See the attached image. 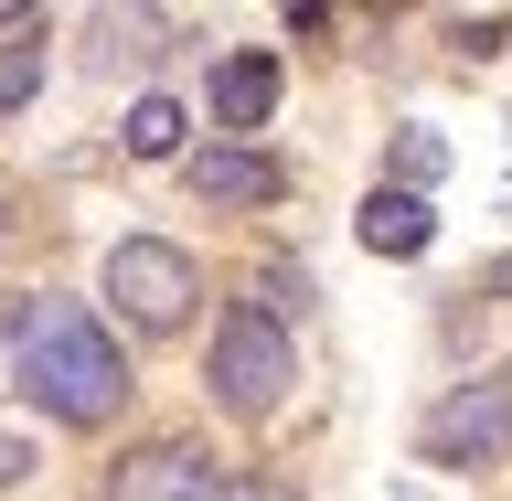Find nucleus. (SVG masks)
<instances>
[{"mask_svg": "<svg viewBox=\"0 0 512 501\" xmlns=\"http://www.w3.org/2000/svg\"><path fill=\"white\" fill-rule=\"evenodd\" d=\"M22 395L43 416H64V427H96V416H118L128 363H118V342H107L86 310L43 299V310H22Z\"/></svg>", "mask_w": 512, "mask_h": 501, "instance_id": "f257e3e1", "label": "nucleus"}, {"mask_svg": "<svg viewBox=\"0 0 512 501\" xmlns=\"http://www.w3.org/2000/svg\"><path fill=\"white\" fill-rule=\"evenodd\" d=\"M214 406L224 416H278L288 406V384H299V352H288V331L278 320H256V310H235L214 331Z\"/></svg>", "mask_w": 512, "mask_h": 501, "instance_id": "f03ea898", "label": "nucleus"}, {"mask_svg": "<svg viewBox=\"0 0 512 501\" xmlns=\"http://www.w3.org/2000/svg\"><path fill=\"white\" fill-rule=\"evenodd\" d=\"M107 299H118V320H139V331H182L192 299H203V278H192V256H182V246L128 235V246L107 256Z\"/></svg>", "mask_w": 512, "mask_h": 501, "instance_id": "7ed1b4c3", "label": "nucleus"}, {"mask_svg": "<svg viewBox=\"0 0 512 501\" xmlns=\"http://www.w3.org/2000/svg\"><path fill=\"white\" fill-rule=\"evenodd\" d=\"M107 501H235V480L203 448H139V459H118Z\"/></svg>", "mask_w": 512, "mask_h": 501, "instance_id": "20e7f679", "label": "nucleus"}, {"mask_svg": "<svg viewBox=\"0 0 512 501\" xmlns=\"http://www.w3.org/2000/svg\"><path fill=\"white\" fill-rule=\"evenodd\" d=\"M502 438H512L502 384H470V395H448V406L427 416V459H438V470H459V459H502Z\"/></svg>", "mask_w": 512, "mask_h": 501, "instance_id": "39448f33", "label": "nucleus"}, {"mask_svg": "<svg viewBox=\"0 0 512 501\" xmlns=\"http://www.w3.org/2000/svg\"><path fill=\"white\" fill-rule=\"evenodd\" d=\"M192 192L224 203V214H256V203H278V192H288V171L267 150H246V139H214V150H192Z\"/></svg>", "mask_w": 512, "mask_h": 501, "instance_id": "423d86ee", "label": "nucleus"}, {"mask_svg": "<svg viewBox=\"0 0 512 501\" xmlns=\"http://www.w3.org/2000/svg\"><path fill=\"white\" fill-rule=\"evenodd\" d=\"M267 107H278V54H224L214 64V128H267Z\"/></svg>", "mask_w": 512, "mask_h": 501, "instance_id": "0eeeda50", "label": "nucleus"}, {"mask_svg": "<svg viewBox=\"0 0 512 501\" xmlns=\"http://www.w3.org/2000/svg\"><path fill=\"white\" fill-rule=\"evenodd\" d=\"M427 235H438L427 192H374V203H363V246L374 256H427Z\"/></svg>", "mask_w": 512, "mask_h": 501, "instance_id": "6e6552de", "label": "nucleus"}, {"mask_svg": "<svg viewBox=\"0 0 512 501\" xmlns=\"http://www.w3.org/2000/svg\"><path fill=\"white\" fill-rule=\"evenodd\" d=\"M128 150L171 160V150H182V107H171V96H139V107H128Z\"/></svg>", "mask_w": 512, "mask_h": 501, "instance_id": "1a4fd4ad", "label": "nucleus"}, {"mask_svg": "<svg viewBox=\"0 0 512 501\" xmlns=\"http://www.w3.org/2000/svg\"><path fill=\"white\" fill-rule=\"evenodd\" d=\"M22 96H43V43H11V54H0V118H11Z\"/></svg>", "mask_w": 512, "mask_h": 501, "instance_id": "9d476101", "label": "nucleus"}, {"mask_svg": "<svg viewBox=\"0 0 512 501\" xmlns=\"http://www.w3.org/2000/svg\"><path fill=\"white\" fill-rule=\"evenodd\" d=\"M395 160H406V182H427V171H438L448 150H438V139H427V128H406V150H395Z\"/></svg>", "mask_w": 512, "mask_h": 501, "instance_id": "9b49d317", "label": "nucleus"}, {"mask_svg": "<svg viewBox=\"0 0 512 501\" xmlns=\"http://www.w3.org/2000/svg\"><path fill=\"white\" fill-rule=\"evenodd\" d=\"M235 501H288V491H267V480H246V491H235Z\"/></svg>", "mask_w": 512, "mask_h": 501, "instance_id": "f8f14e48", "label": "nucleus"}]
</instances>
